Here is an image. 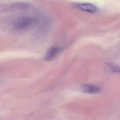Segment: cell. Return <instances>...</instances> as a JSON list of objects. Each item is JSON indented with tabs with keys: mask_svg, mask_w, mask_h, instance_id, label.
<instances>
[{
	"mask_svg": "<svg viewBox=\"0 0 120 120\" xmlns=\"http://www.w3.org/2000/svg\"><path fill=\"white\" fill-rule=\"evenodd\" d=\"M37 22V19L34 17L22 16L15 19L13 22V26L16 29L25 30L34 27Z\"/></svg>",
	"mask_w": 120,
	"mask_h": 120,
	"instance_id": "1",
	"label": "cell"
},
{
	"mask_svg": "<svg viewBox=\"0 0 120 120\" xmlns=\"http://www.w3.org/2000/svg\"><path fill=\"white\" fill-rule=\"evenodd\" d=\"M74 6L79 10L90 13H94L98 11L96 6L89 3H77L75 4Z\"/></svg>",
	"mask_w": 120,
	"mask_h": 120,
	"instance_id": "2",
	"label": "cell"
},
{
	"mask_svg": "<svg viewBox=\"0 0 120 120\" xmlns=\"http://www.w3.org/2000/svg\"><path fill=\"white\" fill-rule=\"evenodd\" d=\"M60 50V48L58 46H52L50 48L46 54L45 60L48 61L52 60L56 57Z\"/></svg>",
	"mask_w": 120,
	"mask_h": 120,
	"instance_id": "3",
	"label": "cell"
},
{
	"mask_svg": "<svg viewBox=\"0 0 120 120\" xmlns=\"http://www.w3.org/2000/svg\"><path fill=\"white\" fill-rule=\"evenodd\" d=\"M82 91L85 93L96 94L101 91V89L96 85L87 84L83 86Z\"/></svg>",
	"mask_w": 120,
	"mask_h": 120,
	"instance_id": "4",
	"label": "cell"
},
{
	"mask_svg": "<svg viewBox=\"0 0 120 120\" xmlns=\"http://www.w3.org/2000/svg\"><path fill=\"white\" fill-rule=\"evenodd\" d=\"M106 66L113 72L117 73L120 74V66L112 63H107Z\"/></svg>",
	"mask_w": 120,
	"mask_h": 120,
	"instance_id": "5",
	"label": "cell"
}]
</instances>
